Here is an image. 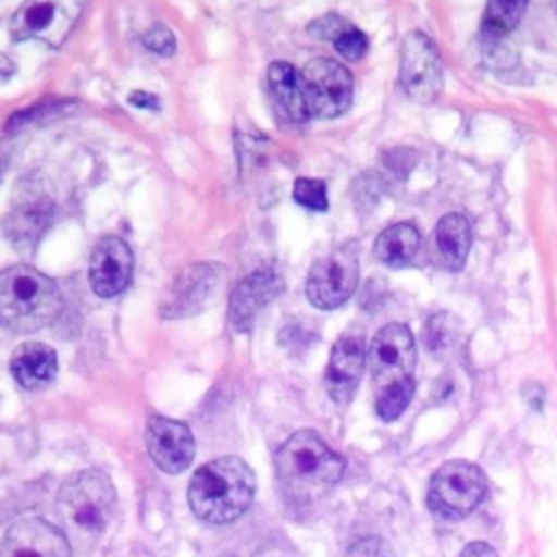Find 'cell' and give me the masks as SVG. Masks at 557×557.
I'll use <instances>...</instances> for the list:
<instances>
[{
    "instance_id": "13",
    "label": "cell",
    "mask_w": 557,
    "mask_h": 557,
    "mask_svg": "<svg viewBox=\"0 0 557 557\" xmlns=\"http://www.w3.org/2000/svg\"><path fill=\"white\" fill-rule=\"evenodd\" d=\"M146 450L150 459L170 474H178L189 468L194 461L196 444L191 429L181 422L165 416H152L146 422Z\"/></svg>"
},
{
    "instance_id": "6",
    "label": "cell",
    "mask_w": 557,
    "mask_h": 557,
    "mask_svg": "<svg viewBox=\"0 0 557 557\" xmlns=\"http://www.w3.org/2000/svg\"><path fill=\"white\" fill-rule=\"evenodd\" d=\"M87 0H24L11 17L9 33L15 41L39 39L61 46L81 17Z\"/></svg>"
},
{
    "instance_id": "16",
    "label": "cell",
    "mask_w": 557,
    "mask_h": 557,
    "mask_svg": "<svg viewBox=\"0 0 557 557\" xmlns=\"http://www.w3.org/2000/svg\"><path fill=\"white\" fill-rule=\"evenodd\" d=\"M0 557H72V550L54 524L41 518H20L2 537Z\"/></svg>"
},
{
    "instance_id": "17",
    "label": "cell",
    "mask_w": 557,
    "mask_h": 557,
    "mask_svg": "<svg viewBox=\"0 0 557 557\" xmlns=\"http://www.w3.org/2000/svg\"><path fill=\"white\" fill-rule=\"evenodd\" d=\"M283 289V281L272 270H257L248 276H244L233 294L228 305V320L235 331H246L255 322L257 313L274 300Z\"/></svg>"
},
{
    "instance_id": "9",
    "label": "cell",
    "mask_w": 557,
    "mask_h": 557,
    "mask_svg": "<svg viewBox=\"0 0 557 557\" xmlns=\"http://www.w3.org/2000/svg\"><path fill=\"white\" fill-rule=\"evenodd\" d=\"M54 215V196L44 174L33 172L17 181L9 235L22 248H33Z\"/></svg>"
},
{
    "instance_id": "21",
    "label": "cell",
    "mask_w": 557,
    "mask_h": 557,
    "mask_svg": "<svg viewBox=\"0 0 557 557\" xmlns=\"http://www.w3.org/2000/svg\"><path fill=\"white\" fill-rule=\"evenodd\" d=\"M420 250V231L409 222H398L387 226L374 242V257L389 265H407Z\"/></svg>"
},
{
    "instance_id": "26",
    "label": "cell",
    "mask_w": 557,
    "mask_h": 557,
    "mask_svg": "<svg viewBox=\"0 0 557 557\" xmlns=\"http://www.w3.org/2000/svg\"><path fill=\"white\" fill-rule=\"evenodd\" d=\"M333 44H335V50L346 61H361L368 52V37L359 28H355L352 24Z\"/></svg>"
},
{
    "instance_id": "5",
    "label": "cell",
    "mask_w": 557,
    "mask_h": 557,
    "mask_svg": "<svg viewBox=\"0 0 557 557\" xmlns=\"http://www.w3.org/2000/svg\"><path fill=\"white\" fill-rule=\"evenodd\" d=\"M487 479L476 463L453 459L440 466L429 485V505L444 518L468 516L485 496Z\"/></svg>"
},
{
    "instance_id": "27",
    "label": "cell",
    "mask_w": 557,
    "mask_h": 557,
    "mask_svg": "<svg viewBox=\"0 0 557 557\" xmlns=\"http://www.w3.org/2000/svg\"><path fill=\"white\" fill-rule=\"evenodd\" d=\"M346 557H396L392 546L383 540V537H376V535H370V537H359L355 540L348 550H346Z\"/></svg>"
},
{
    "instance_id": "29",
    "label": "cell",
    "mask_w": 557,
    "mask_h": 557,
    "mask_svg": "<svg viewBox=\"0 0 557 557\" xmlns=\"http://www.w3.org/2000/svg\"><path fill=\"white\" fill-rule=\"evenodd\" d=\"M348 26H350V22H346L344 17H339V15H335V13H326V15L318 17V20H313V22L307 26V30H309L313 37H318V39H331V41H335Z\"/></svg>"
},
{
    "instance_id": "31",
    "label": "cell",
    "mask_w": 557,
    "mask_h": 557,
    "mask_svg": "<svg viewBox=\"0 0 557 557\" xmlns=\"http://www.w3.org/2000/svg\"><path fill=\"white\" fill-rule=\"evenodd\" d=\"M128 102L131 104H135V107H139V109H159V102H157V96H152V94H144V91H133L131 96H128Z\"/></svg>"
},
{
    "instance_id": "18",
    "label": "cell",
    "mask_w": 557,
    "mask_h": 557,
    "mask_svg": "<svg viewBox=\"0 0 557 557\" xmlns=\"http://www.w3.org/2000/svg\"><path fill=\"white\" fill-rule=\"evenodd\" d=\"M470 244L472 233L468 220L461 213H446L433 228L431 259L448 272H459L466 265Z\"/></svg>"
},
{
    "instance_id": "10",
    "label": "cell",
    "mask_w": 557,
    "mask_h": 557,
    "mask_svg": "<svg viewBox=\"0 0 557 557\" xmlns=\"http://www.w3.org/2000/svg\"><path fill=\"white\" fill-rule=\"evenodd\" d=\"M302 74L309 113L315 117H337L352 102V74L339 61L311 59Z\"/></svg>"
},
{
    "instance_id": "7",
    "label": "cell",
    "mask_w": 557,
    "mask_h": 557,
    "mask_svg": "<svg viewBox=\"0 0 557 557\" xmlns=\"http://www.w3.org/2000/svg\"><path fill=\"white\" fill-rule=\"evenodd\" d=\"M359 281V259L355 244H342L322 255L309 270L307 298L318 309L344 305Z\"/></svg>"
},
{
    "instance_id": "4",
    "label": "cell",
    "mask_w": 557,
    "mask_h": 557,
    "mask_svg": "<svg viewBox=\"0 0 557 557\" xmlns=\"http://www.w3.org/2000/svg\"><path fill=\"white\" fill-rule=\"evenodd\" d=\"M115 498L111 479L102 470L87 468L63 481L57 500L70 527L85 533H100L113 516Z\"/></svg>"
},
{
    "instance_id": "32",
    "label": "cell",
    "mask_w": 557,
    "mask_h": 557,
    "mask_svg": "<svg viewBox=\"0 0 557 557\" xmlns=\"http://www.w3.org/2000/svg\"><path fill=\"white\" fill-rule=\"evenodd\" d=\"M224 557H233V555H224Z\"/></svg>"
},
{
    "instance_id": "19",
    "label": "cell",
    "mask_w": 557,
    "mask_h": 557,
    "mask_svg": "<svg viewBox=\"0 0 557 557\" xmlns=\"http://www.w3.org/2000/svg\"><path fill=\"white\" fill-rule=\"evenodd\" d=\"M268 87H270L276 109L283 113L285 120L305 122L311 115L309 104H307L302 74L294 65H289L285 61L272 63L268 67Z\"/></svg>"
},
{
    "instance_id": "3",
    "label": "cell",
    "mask_w": 557,
    "mask_h": 557,
    "mask_svg": "<svg viewBox=\"0 0 557 557\" xmlns=\"http://www.w3.org/2000/svg\"><path fill=\"white\" fill-rule=\"evenodd\" d=\"M63 309L59 285L30 265L0 272V326L33 333L57 320Z\"/></svg>"
},
{
    "instance_id": "12",
    "label": "cell",
    "mask_w": 557,
    "mask_h": 557,
    "mask_svg": "<svg viewBox=\"0 0 557 557\" xmlns=\"http://www.w3.org/2000/svg\"><path fill=\"white\" fill-rule=\"evenodd\" d=\"M366 361H368V348H366L363 331L357 326L344 331L331 350V359L324 374L326 389L335 403L339 405L350 403L361 381Z\"/></svg>"
},
{
    "instance_id": "30",
    "label": "cell",
    "mask_w": 557,
    "mask_h": 557,
    "mask_svg": "<svg viewBox=\"0 0 557 557\" xmlns=\"http://www.w3.org/2000/svg\"><path fill=\"white\" fill-rule=\"evenodd\" d=\"M459 557H498V553L490 546V544H483V542H472L468 544Z\"/></svg>"
},
{
    "instance_id": "8",
    "label": "cell",
    "mask_w": 557,
    "mask_h": 557,
    "mask_svg": "<svg viewBox=\"0 0 557 557\" xmlns=\"http://www.w3.org/2000/svg\"><path fill=\"white\" fill-rule=\"evenodd\" d=\"M368 366L376 394L413 381L416 344L411 331L400 322L385 324L368 348Z\"/></svg>"
},
{
    "instance_id": "14",
    "label": "cell",
    "mask_w": 557,
    "mask_h": 557,
    "mask_svg": "<svg viewBox=\"0 0 557 557\" xmlns=\"http://www.w3.org/2000/svg\"><path fill=\"white\" fill-rule=\"evenodd\" d=\"M222 278V268L213 263H191L183 268L168 287L161 313L165 318H181L200 311L213 296Z\"/></svg>"
},
{
    "instance_id": "23",
    "label": "cell",
    "mask_w": 557,
    "mask_h": 557,
    "mask_svg": "<svg viewBox=\"0 0 557 557\" xmlns=\"http://www.w3.org/2000/svg\"><path fill=\"white\" fill-rule=\"evenodd\" d=\"M413 387H416L413 381H409V383L394 385V387H387V389L379 392L376 394V403H374L379 418L387 420V422L396 420L407 409V405H409V400L413 396Z\"/></svg>"
},
{
    "instance_id": "1",
    "label": "cell",
    "mask_w": 557,
    "mask_h": 557,
    "mask_svg": "<svg viewBox=\"0 0 557 557\" xmlns=\"http://www.w3.org/2000/svg\"><path fill=\"white\" fill-rule=\"evenodd\" d=\"M255 472L235 457H218L202 463L189 479L187 500L196 518L211 524L237 520L255 498Z\"/></svg>"
},
{
    "instance_id": "20",
    "label": "cell",
    "mask_w": 557,
    "mask_h": 557,
    "mask_svg": "<svg viewBox=\"0 0 557 557\" xmlns=\"http://www.w3.org/2000/svg\"><path fill=\"white\" fill-rule=\"evenodd\" d=\"M11 374L26 389H39L57 376V352L41 342H24L11 355Z\"/></svg>"
},
{
    "instance_id": "15",
    "label": "cell",
    "mask_w": 557,
    "mask_h": 557,
    "mask_svg": "<svg viewBox=\"0 0 557 557\" xmlns=\"http://www.w3.org/2000/svg\"><path fill=\"white\" fill-rule=\"evenodd\" d=\"M133 276V252L117 235L96 242L89 259V285L102 298L122 294Z\"/></svg>"
},
{
    "instance_id": "24",
    "label": "cell",
    "mask_w": 557,
    "mask_h": 557,
    "mask_svg": "<svg viewBox=\"0 0 557 557\" xmlns=\"http://www.w3.org/2000/svg\"><path fill=\"white\" fill-rule=\"evenodd\" d=\"M455 331H457V320H455L450 313L442 311V313L429 318V322H426V326H424V335H422L424 346H426L429 352H433V355H435V352H442V350H446V348L450 346V342L455 339Z\"/></svg>"
},
{
    "instance_id": "2",
    "label": "cell",
    "mask_w": 557,
    "mask_h": 557,
    "mask_svg": "<svg viewBox=\"0 0 557 557\" xmlns=\"http://www.w3.org/2000/svg\"><path fill=\"white\" fill-rule=\"evenodd\" d=\"M274 468L281 490L292 498L307 500L324 494L339 481L344 459L315 431L302 429L281 444L274 455Z\"/></svg>"
},
{
    "instance_id": "11",
    "label": "cell",
    "mask_w": 557,
    "mask_h": 557,
    "mask_svg": "<svg viewBox=\"0 0 557 557\" xmlns=\"http://www.w3.org/2000/svg\"><path fill=\"white\" fill-rule=\"evenodd\" d=\"M400 85L416 102L429 104L442 91V63L435 44L420 30H411L400 48Z\"/></svg>"
},
{
    "instance_id": "25",
    "label": "cell",
    "mask_w": 557,
    "mask_h": 557,
    "mask_svg": "<svg viewBox=\"0 0 557 557\" xmlns=\"http://www.w3.org/2000/svg\"><path fill=\"white\" fill-rule=\"evenodd\" d=\"M294 200L311 211H324L329 207L326 185L318 178H298L294 183Z\"/></svg>"
},
{
    "instance_id": "22",
    "label": "cell",
    "mask_w": 557,
    "mask_h": 557,
    "mask_svg": "<svg viewBox=\"0 0 557 557\" xmlns=\"http://www.w3.org/2000/svg\"><path fill=\"white\" fill-rule=\"evenodd\" d=\"M527 4L529 0H487L483 17L485 41L496 44L505 35H509L522 20Z\"/></svg>"
},
{
    "instance_id": "28",
    "label": "cell",
    "mask_w": 557,
    "mask_h": 557,
    "mask_svg": "<svg viewBox=\"0 0 557 557\" xmlns=\"http://www.w3.org/2000/svg\"><path fill=\"white\" fill-rule=\"evenodd\" d=\"M141 41H144V46L148 50H152V52H157L161 57H170L174 52V48H176V39L172 35V30L168 26H163V24H154L152 28H148L144 33Z\"/></svg>"
}]
</instances>
